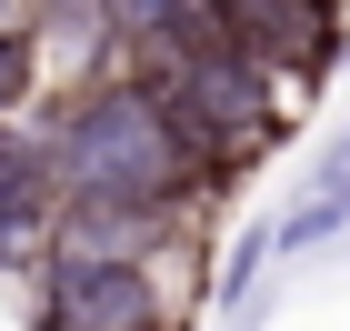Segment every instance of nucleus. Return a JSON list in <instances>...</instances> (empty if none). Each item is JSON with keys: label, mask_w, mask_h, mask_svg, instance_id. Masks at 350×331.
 I'll use <instances>...</instances> for the list:
<instances>
[{"label": "nucleus", "mask_w": 350, "mask_h": 331, "mask_svg": "<svg viewBox=\"0 0 350 331\" xmlns=\"http://www.w3.org/2000/svg\"><path fill=\"white\" fill-rule=\"evenodd\" d=\"M51 171L70 211L100 221H180L200 201V181H220L211 151L190 140V121L170 110V90L150 71H120V81L70 90V110L51 121Z\"/></svg>", "instance_id": "f257e3e1"}, {"label": "nucleus", "mask_w": 350, "mask_h": 331, "mask_svg": "<svg viewBox=\"0 0 350 331\" xmlns=\"http://www.w3.org/2000/svg\"><path fill=\"white\" fill-rule=\"evenodd\" d=\"M30 81H40V40H30L21 21H0V110H21Z\"/></svg>", "instance_id": "423d86ee"}, {"label": "nucleus", "mask_w": 350, "mask_h": 331, "mask_svg": "<svg viewBox=\"0 0 350 331\" xmlns=\"http://www.w3.org/2000/svg\"><path fill=\"white\" fill-rule=\"evenodd\" d=\"M340 221H350V181H330V171H321V191H310L280 231H270V251H310V241H330Z\"/></svg>", "instance_id": "39448f33"}, {"label": "nucleus", "mask_w": 350, "mask_h": 331, "mask_svg": "<svg viewBox=\"0 0 350 331\" xmlns=\"http://www.w3.org/2000/svg\"><path fill=\"white\" fill-rule=\"evenodd\" d=\"M0 10H10V0H0Z\"/></svg>", "instance_id": "6e6552de"}, {"label": "nucleus", "mask_w": 350, "mask_h": 331, "mask_svg": "<svg viewBox=\"0 0 350 331\" xmlns=\"http://www.w3.org/2000/svg\"><path fill=\"white\" fill-rule=\"evenodd\" d=\"M60 171H51V151L40 140H0V271H21L30 251H51V231H60Z\"/></svg>", "instance_id": "20e7f679"}, {"label": "nucleus", "mask_w": 350, "mask_h": 331, "mask_svg": "<svg viewBox=\"0 0 350 331\" xmlns=\"http://www.w3.org/2000/svg\"><path fill=\"white\" fill-rule=\"evenodd\" d=\"M321 171H330V181H350V131L330 140V161H321Z\"/></svg>", "instance_id": "0eeeda50"}, {"label": "nucleus", "mask_w": 350, "mask_h": 331, "mask_svg": "<svg viewBox=\"0 0 350 331\" xmlns=\"http://www.w3.org/2000/svg\"><path fill=\"white\" fill-rule=\"evenodd\" d=\"M220 30L280 81H321L340 60V0H220Z\"/></svg>", "instance_id": "7ed1b4c3"}, {"label": "nucleus", "mask_w": 350, "mask_h": 331, "mask_svg": "<svg viewBox=\"0 0 350 331\" xmlns=\"http://www.w3.org/2000/svg\"><path fill=\"white\" fill-rule=\"evenodd\" d=\"M150 81L170 90V110H180L190 140L211 151V171H241L260 140H280V71H260L230 30L200 40V51H180V60H161Z\"/></svg>", "instance_id": "f03ea898"}]
</instances>
